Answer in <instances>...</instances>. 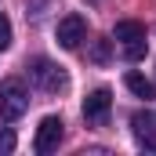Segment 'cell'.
<instances>
[{
  "instance_id": "cell-11",
  "label": "cell",
  "mask_w": 156,
  "mask_h": 156,
  "mask_svg": "<svg viewBox=\"0 0 156 156\" xmlns=\"http://www.w3.org/2000/svg\"><path fill=\"white\" fill-rule=\"evenodd\" d=\"M11 47V22L0 15V51H7Z\"/></svg>"
},
{
  "instance_id": "cell-10",
  "label": "cell",
  "mask_w": 156,
  "mask_h": 156,
  "mask_svg": "<svg viewBox=\"0 0 156 156\" xmlns=\"http://www.w3.org/2000/svg\"><path fill=\"white\" fill-rule=\"evenodd\" d=\"M123 58H127V62H138V58H145V40H138V44H127V47H123Z\"/></svg>"
},
{
  "instance_id": "cell-6",
  "label": "cell",
  "mask_w": 156,
  "mask_h": 156,
  "mask_svg": "<svg viewBox=\"0 0 156 156\" xmlns=\"http://www.w3.org/2000/svg\"><path fill=\"white\" fill-rule=\"evenodd\" d=\"M131 131H134V142L145 153H156V116L153 113H134L131 116Z\"/></svg>"
},
{
  "instance_id": "cell-2",
  "label": "cell",
  "mask_w": 156,
  "mask_h": 156,
  "mask_svg": "<svg viewBox=\"0 0 156 156\" xmlns=\"http://www.w3.org/2000/svg\"><path fill=\"white\" fill-rule=\"evenodd\" d=\"M29 80L37 83L40 91H47V94H58V91H66V83H69V76L62 73V66H55V62H47V58H33V62H29Z\"/></svg>"
},
{
  "instance_id": "cell-4",
  "label": "cell",
  "mask_w": 156,
  "mask_h": 156,
  "mask_svg": "<svg viewBox=\"0 0 156 156\" xmlns=\"http://www.w3.org/2000/svg\"><path fill=\"white\" fill-rule=\"evenodd\" d=\"M58 142H62V120L58 116H44L40 127H37V138H33V149L40 156H47V153L58 149Z\"/></svg>"
},
{
  "instance_id": "cell-1",
  "label": "cell",
  "mask_w": 156,
  "mask_h": 156,
  "mask_svg": "<svg viewBox=\"0 0 156 156\" xmlns=\"http://www.w3.org/2000/svg\"><path fill=\"white\" fill-rule=\"evenodd\" d=\"M29 109V91H26V83L18 76H7L0 83V120H18L22 113Z\"/></svg>"
},
{
  "instance_id": "cell-3",
  "label": "cell",
  "mask_w": 156,
  "mask_h": 156,
  "mask_svg": "<svg viewBox=\"0 0 156 156\" xmlns=\"http://www.w3.org/2000/svg\"><path fill=\"white\" fill-rule=\"evenodd\" d=\"M109 109H113V94H109V87H98V91H91L87 102H83V120H87L91 127H105Z\"/></svg>"
},
{
  "instance_id": "cell-12",
  "label": "cell",
  "mask_w": 156,
  "mask_h": 156,
  "mask_svg": "<svg viewBox=\"0 0 156 156\" xmlns=\"http://www.w3.org/2000/svg\"><path fill=\"white\" fill-rule=\"evenodd\" d=\"M15 149V134L11 131H0V153H11Z\"/></svg>"
},
{
  "instance_id": "cell-9",
  "label": "cell",
  "mask_w": 156,
  "mask_h": 156,
  "mask_svg": "<svg viewBox=\"0 0 156 156\" xmlns=\"http://www.w3.org/2000/svg\"><path fill=\"white\" fill-rule=\"evenodd\" d=\"M109 58H113V40H94L91 44V62L94 66H105Z\"/></svg>"
},
{
  "instance_id": "cell-7",
  "label": "cell",
  "mask_w": 156,
  "mask_h": 156,
  "mask_svg": "<svg viewBox=\"0 0 156 156\" xmlns=\"http://www.w3.org/2000/svg\"><path fill=\"white\" fill-rule=\"evenodd\" d=\"M113 37H116L123 47H127V44H138V40H145V26H142V22H134V18H123V22H116Z\"/></svg>"
},
{
  "instance_id": "cell-8",
  "label": "cell",
  "mask_w": 156,
  "mask_h": 156,
  "mask_svg": "<svg viewBox=\"0 0 156 156\" xmlns=\"http://www.w3.org/2000/svg\"><path fill=\"white\" fill-rule=\"evenodd\" d=\"M123 83H127V91H131L134 98H145V102H149V98H156V83H153V80H145L142 73H127V76H123Z\"/></svg>"
},
{
  "instance_id": "cell-5",
  "label": "cell",
  "mask_w": 156,
  "mask_h": 156,
  "mask_svg": "<svg viewBox=\"0 0 156 156\" xmlns=\"http://www.w3.org/2000/svg\"><path fill=\"white\" fill-rule=\"evenodd\" d=\"M55 37H58V44H62L66 51H73V47H80V44L87 40V22H83L80 15H66V18L58 22Z\"/></svg>"
}]
</instances>
